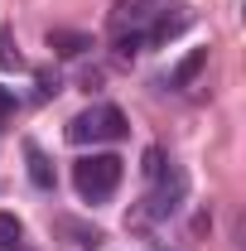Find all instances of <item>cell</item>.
Segmentation results:
<instances>
[{"label":"cell","instance_id":"8fae6325","mask_svg":"<svg viewBox=\"0 0 246 251\" xmlns=\"http://www.w3.org/2000/svg\"><path fill=\"white\" fill-rule=\"evenodd\" d=\"M140 49H145V34H140V29H130V34H116V53H121V58L140 53Z\"/></svg>","mask_w":246,"mask_h":251},{"label":"cell","instance_id":"6da1fadb","mask_svg":"<svg viewBox=\"0 0 246 251\" xmlns=\"http://www.w3.org/2000/svg\"><path fill=\"white\" fill-rule=\"evenodd\" d=\"M73 184H77V193H82L87 203L111 198L116 184H121V159L116 155H82L73 164Z\"/></svg>","mask_w":246,"mask_h":251},{"label":"cell","instance_id":"8992f818","mask_svg":"<svg viewBox=\"0 0 246 251\" xmlns=\"http://www.w3.org/2000/svg\"><path fill=\"white\" fill-rule=\"evenodd\" d=\"M203 63H208V49H193V53H188V58L179 63V68H174V77H169V87H188V82H193V77L203 73Z\"/></svg>","mask_w":246,"mask_h":251},{"label":"cell","instance_id":"7a4b0ae2","mask_svg":"<svg viewBox=\"0 0 246 251\" xmlns=\"http://www.w3.org/2000/svg\"><path fill=\"white\" fill-rule=\"evenodd\" d=\"M125 130H130V126H125L121 106L101 101V106H92V111H82V116L68 121V140H73V145H87V140H121Z\"/></svg>","mask_w":246,"mask_h":251},{"label":"cell","instance_id":"7c38bea8","mask_svg":"<svg viewBox=\"0 0 246 251\" xmlns=\"http://www.w3.org/2000/svg\"><path fill=\"white\" fill-rule=\"evenodd\" d=\"M10 111H15V97H10V92H5V87H0V121H5Z\"/></svg>","mask_w":246,"mask_h":251},{"label":"cell","instance_id":"ba28073f","mask_svg":"<svg viewBox=\"0 0 246 251\" xmlns=\"http://www.w3.org/2000/svg\"><path fill=\"white\" fill-rule=\"evenodd\" d=\"M20 237H25V227L15 213H0V251H20Z\"/></svg>","mask_w":246,"mask_h":251},{"label":"cell","instance_id":"30bf717a","mask_svg":"<svg viewBox=\"0 0 246 251\" xmlns=\"http://www.w3.org/2000/svg\"><path fill=\"white\" fill-rule=\"evenodd\" d=\"M145 179H150V184H159V179H164V150H159V145H150V150H145Z\"/></svg>","mask_w":246,"mask_h":251},{"label":"cell","instance_id":"4fadbf2b","mask_svg":"<svg viewBox=\"0 0 246 251\" xmlns=\"http://www.w3.org/2000/svg\"><path fill=\"white\" fill-rule=\"evenodd\" d=\"M58 92V77H39V97H53Z\"/></svg>","mask_w":246,"mask_h":251},{"label":"cell","instance_id":"277c9868","mask_svg":"<svg viewBox=\"0 0 246 251\" xmlns=\"http://www.w3.org/2000/svg\"><path fill=\"white\" fill-rule=\"evenodd\" d=\"M49 49L58 53V58H77V53H87L92 49V39L77 29H49Z\"/></svg>","mask_w":246,"mask_h":251},{"label":"cell","instance_id":"9c48e42d","mask_svg":"<svg viewBox=\"0 0 246 251\" xmlns=\"http://www.w3.org/2000/svg\"><path fill=\"white\" fill-rule=\"evenodd\" d=\"M0 68H5V73H10V68H15V73L25 68V58H20V49H15V39H10L5 29H0Z\"/></svg>","mask_w":246,"mask_h":251},{"label":"cell","instance_id":"3957f363","mask_svg":"<svg viewBox=\"0 0 246 251\" xmlns=\"http://www.w3.org/2000/svg\"><path fill=\"white\" fill-rule=\"evenodd\" d=\"M53 232H58V237H68L73 247H82V251L101 247V227H92V222H77V218H53Z\"/></svg>","mask_w":246,"mask_h":251},{"label":"cell","instance_id":"52a82bcc","mask_svg":"<svg viewBox=\"0 0 246 251\" xmlns=\"http://www.w3.org/2000/svg\"><path fill=\"white\" fill-rule=\"evenodd\" d=\"M150 5H154V0H116V25H125V20H130V25H140L145 15H154Z\"/></svg>","mask_w":246,"mask_h":251},{"label":"cell","instance_id":"5b68a950","mask_svg":"<svg viewBox=\"0 0 246 251\" xmlns=\"http://www.w3.org/2000/svg\"><path fill=\"white\" fill-rule=\"evenodd\" d=\"M25 159H29V179H34V188H53V164H49V155H44L34 140H25Z\"/></svg>","mask_w":246,"mask_h":251}]
</instances>
